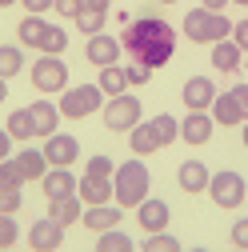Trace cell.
Masks as SVG:
<instances>
[{"mask_svg": "<svg viewBox=\"0 0 248 252\" xmlns=\"http://www.w3.org/2000/svg\"><path fill=\"white\" fill-rule=\"evenodd\" d=\"M124 52L132 56V64L140 68H164L172 52H176V28L160 16H140V20H128L124 24V36H120Z\"/></svg>", "mask_w": 248, "mask_h": 252, "instance_id": "1", "label": "cell"}, {"mask_svg": "<svg viewBox=\"0 0 248 252\" xmlns=\"http://www.w3.org/2000/svg\"><path fill=\"white\" fill-rule=\"evenodd\" d=\"M148 188H152V172L144 168V156H132V160L116 164V172H112V200L120 208H136L148 196Z\"/></svg>", "mask_w": 248, "mask_h": 252, "instance_id": "2", "label": "cell"}, {"mask_svg": "<svg viewBox=\"0 0 248 252\" xmlns=\"http://www.w3.org/2000/svg\"><path fill=\"white\" fill-rule=\"evenodd\" d=\"M232 36V20L224 12H212V8H192L184 12V40L192 44H216V40H228Z\"/></svg>", "mask_w": 248, "mask_h": 252, "instance_id": "3", "label": "cell"}, {"mask_svg": "<svg viewBox=\"0 0 248 252\" xmlns=\"http://www.w3.org/2000/svg\"><path fill=\"white\" fill-rule=\"evenodd\" d=\"M104 92H100V84H68L64 92H60V116L64 120H84V116H92V112H100L104 108Z\"/></svg>", "mask_w": 248, "mask_h": 252, "instance_id": "4", "label": "cell"}, {"mask_svg": "<svg viewBox=\"0 0 248 252\" xmlns=\"http://www.w3.org/2000/svg\"><path fill=\"white\" fill-rule=\"evenodd\" d=\"M140 116H144V104H140V96H132V92L108 96L104 108H100V120H104L108 132H132L140 124Z\"/></svg>", "mask_w": 248, "mask_h": 252, "instance_id": "5", "label": "cell"}, {"mask_svg": "<svg viewBox=\"0 0 248 252\" xmlns=\"http://www.w3.org/2000/svg\"><path fill=\"white\" fill-rule=\"evenodd\" d=\"M208 196H212V204H216V208H240V204H244V196H248V184H244V176H240V172L220 168V172L208 180Z\"/></svg>", "mask_w": 248, "mask_h": 252, "instance_id": "6", "label": "cell"}, {"mask_svg": "<svg viewBox=\"0 0 248 252\" xmlns=\"http://www.w3.org/2000/svg\"><path fill=\"white\" fill-rule=\"evenodd\" d=\"M32 88L36 92H64L68 88V64L60 56H40L32 64Z\"/></svg>", "mask_w": 248, "mask_h": 252, "instance_id": "7", "label": "cell"}, {"mask_svg": "<svg viewBox=\"0 0 248 252\" xmlns=\"http://www.w3.org/2000/svg\"><path fill=\"white\" fill-rule=\"evenodd\" d=\"M40 152H44V160L52 168H72L80 160V140L68 136V132H52V136H44V148Z\"/></svg>", "mask_w": 248, "mask_h": 252, "instance_id": "8", "label": "cell"}, {"mask_svg": "<svg viewBox=\"0 0 248 252\" xmlns=\"http://www.w3.org/2000/svg\"><path fill=\"white\" fill-rule=\"evenodd\" d=\"M180 100L188 104V112H208L212 108V100H216V80L212 76H188L184 80V88H180Z\"/></svg>", "mask_w": 248, "mask_h": 252, "instance_id": "9", "label": "cell"}, {"mask_svg": "<svg viewBox=\"0 0 248 252\" xmlns=\"http://www.w3.org/2000/svg\"><path fill=\"white\" fill-rule=\"evenodd\" d=\"M60 244H64V224H56L52 216L36 220V224L28 228V248L32 252H56Z\"/></svg>", "mask_w": 248, "mask_h": 252, "instance_id": "10", "label": "cell"}, {"mask_svg": "<svg viewBox=\"0 0 248 252\" xmlns=\"http://www.w3.org/2000/svg\"><path fill=\"white\" fill-rule=\"evenodd\" d=\"M120 40L116 36H104V32H96V36H88V44H84V60L88 64H96V68H108V64H116L120 60Z\"/></svg>", "mask_w": 248, "mask_h": 252, "instance_id": "11", "label": "cell"}, {"mask_svg": "<svg viewBox=\"0 0 248 252\" xmlns=\"http://www.w3.org/2000/svg\"><path fill=\"white\" fill-rule=\"evenodd\" d=\"M168 220H172V208L164 204V200H140L136 204V224L144 228V232H168Z\"/></svg>", "mask_w": 248, "mask_h": 252, "instance_id": "12", "label": "cell"}, {"mask_svg": "<svg viewBox=\"0 0 248 252\" xmlns=\"http://www.w3.org/2000/svg\"><path fill=\"white\" fill-rule=\"evenodd\" d=\"M120 220H124L120 204H88V212L80 216V224L88 232H108V228H120Z\"/></svg>", "mask_w": 248, "mask_h": 252, "instance_id": "13", "label": "cell"}, {"mask_svg": "<svg viewBox=\"0 0 248 252\" xmlns=\"http://www.w3.org/2000/svg\"><path fill=\"white\" fill-rule=\"evenodd\" d=\"M212 132H216V120H212V112H188L180 120V136H184V144H208L212 140Z\"/></svg>", "mask_w": 248, "mask_h": 252, "instance_id": "14", "label": "cell"}, {"mask_svg": "<svg viewBox=\"0 0 248 252\" xmlns=\"http://www.w3.org/2000/svg\"><path fill=\"white\" fill-rule=\"evenodd\" d=\"M208 180H212V172H208L204 160H184V164H176V184L184 188V192H208Z\"/></svg>", "mask_w": 248, "mask_h": 252, "instance_id": "15", "label": "cell"}, {"mask_svg": "<svg viewBox=\"0 0 248 252\" xmlns=\"http://www.w3.org/2000/svg\"><path fill=\"white\" fill-rule=\"evenodd\" d=\"M208 112H212V120H216V124H224V128H240V124L248 120V116H244V108L236 104L232 92H216V100H212V108H208Z\"/></svg>", "mask_w": 248, "mask_h": 252, "instance_id": "16", "label": "cell"}, {"mask_svg": "<svg viewBox=\"0 0 248 252\" xmlns=\"http://www.w3.org/2000/svg\"><path fill=\"white\" fill-rule=\"evenodd\" d=\"M12 164H16V172H20V184H28V180H36V184H40V176L52 168V164L44 160V152H40V148H24V152H16V156H12Z\"/></svg>", "mask_w": 248, "mask_h": 252, "instance_id": "17", "label": "cell"}, {"mask_svg": "<svg viewBox=\"0 0 248 252\" xmlns=\"http://www.w3.org/2000/svg\"><path fill=\"white\" fill-rule=\"evenodd\" d=\"M40 188H44V200H56V196H76V176L68 168H48L40 176Z\"/></svg>", "mask_w": 248, "mask_h": 252, "instance_id": "18", "label": "cell"}, {"mask_svg": "<svg viewBox=\"0 0 248 252\" xmlns=\"http://www.w3.org/2000/svg\"><path fill=\"white\" fill-rule=\"evenodd\" d=\"M28 112H32V124H36V136H52V132H60V108L56 104H48V100H32L28 104Z\"/></svg>", "mask_w": 248, "mask_h": 252, "instance_id": "19", "label": "cell"}, {"mask_svg": "<svg viewBox=\"0 0 248 252\" xmlns=\"http://www.w3.org/2000/svg\"><path fill=\"white\" fill-rule=\"evenodd\" d=\"M240 60H244V52H240V44L232 36L212 44V68L216 72H240Z\"/></svg>", "mask_w": 248, "mask_h": 252, "instance_id": "20", "label": "cell"}, {"mask_svg": "<svg viewBox=\"0 0 248 252\" xmlns=\"http://www.w3.org/2000/svg\"><path fill=\"white\" fill-rule=\"evenodd\" d=\"M76 196L84 204H112V180L84 176V180H76Z\"/></svg>", "mask_w": 248, "mask_h": 252, "instance_id": "21", "label": "cell"}, {"mask_svg": "<svg viewBox=\"0 0 248 252\" xmlns=\"http://www.w3.org/2000/svg\"><path fill=\"white\" fill-rule=\"evenodd\" d=\"M48 216L56 220V224H76V220L84 216V200L80 196H56V200H48Z\"/></svg>", "mask_w": 248, "mask_h": 252, "instance_id": "22", "label": "cell"}, {"mask_svg": "<svg viewBox=\"0 0 248 252\" xmlns=\"http://www.w3.org/2000/svg\"><path fill=\"white\" fill-rule=\"evenodd\" d=\"M104 20H108V8H104V4H88V0H84V8L76 12V28H80L84 36L104 32Z\"/></svg>", "mask_w": 248, "mask_h": 252, "instance_id": "23", "label": "cell"}, {"mask_svg": "<svg viewBox=\"0 0 248 252\" xmlns=\"http://www.w3.org/2000/svg\"><path fill=\"white\" fill-rule=\"evenodd\" d=\"M128 148H132V156L160 152V140H156V132H152V120H140L136 128H132V136H128Z\"/></svg>", "mask_w": 248, "mask_h": 252, "instance_id": "24", "label": "cell"}, {"mask_svg": "<svg viewBox=\"0 0 248 252\" xmlns=\"http://www.w3.org/2000/svg\"><path fill=\"white\" fill-rule=\"evenodd\" d=\"M4 128H8V136L20 140V144L36 136V124H32V112H28V108H12L8 120H4Z\"/></svg>", "mask_w": 248, "mask_h": 252, "instance_id": "25", "label": "cell"}, {"mask_svg": "<svg viewBox=\"0 0 248 252\" xmlns=\"http://www.w3.org/2000/svg\"><path fill=\"white\" fill-rule=\"evenodd\" d=\"M44 32H48V20H44V16H32V12H28V16L16 24V36L24 40V48H40Z\"/></svg>", "mask_w": 248, "mask_h": 252, "instance_id": "26", "label": "cell"}, {"mask_svg": "<svg viewBox=\"0 0 248 252\" xmlns=\"http://www.w3.org/2000/svg\"><path fill=\"white\" fill-rule=\"evenodd\" d=\"M100 92L104 96H120V92H128L132 84H128V72H124L120 64H108V68H100Z\"/></svg>", "mask_w": 248, "mask_h": 252, "instance_id": "27", "label": "cell"}, {"mask_svg": "<svg viewBox=\"0 0 248 252\" xmlns=\"http://www.w3.org/2000/svg\"><path fill=\"white\" fill-rule=\"evenodd\" d=\"M152 132H156L160 148H168V144L180 140V120H176L172 112H156V116H152Z\"/></svg>", "mask_w": 248, "mask_h": 252, "instance_id": "28", "label": "cell"}, {"mask_svg": "<svg viewBox=\"0 0 248 252\" xmlns=\"http://www.w3.org/2000/svg\"><path fill=\"white\" fill-rule=\"evenodd\" d=\"M24 72V52L16 44H0V80H12Z\"/></svg>", "mask_w": 248, "mask_h": 252, "instance_id": "29", "label": "cell"}, {"mask_svg": "<svg viewBox=\"0 0 248 252\" xmlns=\"http://www.w3.org/2000/svg\"><path fill=\"white\" fill-rule=\"evenodd\" d=\"M96 252H136V244H132V236H128V232L108 228V232H100V240H96Z\"/></svg>", "mask_w": 248, "mask_h": 252, "instance_id": "30", "label": "cell"}, {"mask_svg": "<svg viewBox=\"0 0 248 252\" xmlns=\"http://www.w3.org/2000/svg\"><path fill=\"white\" fill-rule=\"evenodd\" d=\"M140 252H184L180 240L172 232H148V240L140 244Z\"/></svg>", "mask_w": 248, "mask_h": 252, "instance_id": "31", "label": "cell"}, {"mask_svg": "<svg viewBox=\"0 0 248 252\" xmlns=\"http://www.w3.org/2000/svg\"><path fill=\"white\" fill-rule=\"evenodd\" d=\"M64 48H68V32H64V28H56V24H48V32H44V40H40V52L60 56Z\"/></svg>", "mask_w": 248, "mask_h": 252, "instance_id": "32", "label": "cell"}, {"mask_svg": "<svg viewBox=\"0 0 248 252\" xmlns=\"http://www.w3.org/2000/svg\"><path fill=\"white\" fill-rule=\"evenodd\" d=\"M112 172H116V164H112V156H104V152H96V156H88V172H84V176H100V180H112Z\"/></svg>", "mask_w": 248, "mask_h": 252, "instance_id": "33", "label": "cell"}, {"mask_svg": "<svg viewBox=\"0 0 248 252\" xmlns=\"http://www.w3.org/2000/svg\"><path fill=\"white\" fill-rule=\"evenodd\" d=\"M16 240H20V228H16V220L0 212V248H12Z\"/></svg>", "mask_w": 248, "mask_h": 252, "instance_id": "34", "label": "cell"}, {"mask_svg": "<svg viewBox=\"0 0 248 252\" xmlns=\"http://www.w3.org/2000/svg\"><path fill=\"white\" fill-rule=\"evenodd\" d=\"M4 188H24L20 184V172L12 164V156H8V160H0V192H4Z\"/></svg>", "mask_w": 248, "mask_h": 252, "instance_id": "35", "label": "cell"}, {"mask_svg": "<svg viewBox=\"0 0 248 252\" xmlns=\"http://www.w3.org/2000/svg\"><path fill=\"white\" fill-rule=\"evenodd\" d=\"M20 204H24V192H20V188H4V192H0V212H4V216H12Z\"/></svg>", "mask_w": 248, "mask_h": 252, "instance_id": "36", "label": "cell"}, {"mask_svg": "<svg viewBox=\"0 0 248 252\" xmlns=\"http://www.w3.org/2000/svg\"><path fill=\"white\" fill-rule=\"evenodd\" d=\"M228 236H232V244H236V248H244V252H248V216H240V220H236Z\"/></svg>", "mask_w": 248, "mask_h": 252, "instance_id": "37", "label": "cell"}, {"mask_svg": "<svg viewBox=\"0 0 248 252\" xmlns=\"http://www.w3.org/2000/svg\"><path fill=\"white\" fill-rule=\"evenodd\" d=\"M52 8H56V16H68V20H76V12L84 8V0H56Z\"/></svg>", "mask_w": 248, "mask_h": 252, "instance_id": "38", "label": "cell"}, {"mask_svg": "<svg viewBox=\"0 0 248 252\" xmlns=\"http://www.w3.org/2000/svg\"><path fill=\"white\" fill-rule=\"evenodd\" d=\"M124 72H128V84H132V88H140V84H148V80H152V72H148V68H140V64H128Z\"/></svg>", "mask_w": 248, "mask_h": 252, "instance_id": "39", "label": "cell"}, {"mask_svg": "<svg viewBox=\"0 0 248 252\" xmlns=\"http://www.w3.org/2000/svg\"><path fill=\"white\" fill-rule=\"evenodd\" d=\"M232 40L240 44V52H248V20H236L232 24Z\"/></svg>", "mask_w": 248, "mask_h": 252, "instance_id": "40", "label": "cell"}, {"mask_svg": "<svg viewBox=\"0 0 248 252\" xmlns=\"http://www.w3.org/2000/svg\"><path fill=\"white\" fill-rule=\"evenodd\" d=\"M20 4H24L28 12H32V16H44V12H48V8L56 4V0H20Z\"/></svg>", "mask_w": 248, "mask_h": 252, "instance_id": "41", "label": "cell"}, {"mask_svg": "<svg viewBox=\"0 0 248 252\" xmlns=\"http://www.w3.org/2000/svg\"><path fill=\"white\" fill-rule=\"evenodd\" d=\"M228 92L236 96V104H240V108H244V116H248V84H232Z\"/></svg>", "mask_w": 248, "mask_h": 252, "instance_id": "42", "label": "cell"}, {"mask_svg": "<svg viewBox=\"0 0 248 252\" xmlns=\"http://www.w3.org/2000/svg\"><path fill=\"white\" fill-rule=\"evenodd\" d=\"M12 136H8V128H0V160H8V156H12Z\"/></svg>", "mask_w": 248, "mask_h": 252, "instance_id": "43", "label": "cell"}, {"mask_svg": "<svg viewBox=\"0 0 248 252\" xmlns=\"http://www.w3.org/2000/svg\"><path fill=\"white\" fill-rule=\"evenodd\" d=\"M200 4H204V8H212V12H220V8H228V4H232V0H200Z\"/></svg>", "mask_w": 248, "mask_h": 252, "instance_id": "44", "label": "cell"}, {"mask_svg": "<svg viewBox=\"0 0 248 252\" xmlns=\"http://www.w3.org/2000/svg\"><path fill=\"white\" fill-rule=\"evenodd\" d=\"M8 100V80H0V104Z\"/></svg>", "mask_w": 248, "mask_h": 252, "instance_id": "45", "label": "cell"}, {"mask_svg": "<svg viewBox=\"0 0 248 252\" xmlns=\"http://www.w3.org/2000/svg\"><path fill=\"white\" fill-rule=\"evenodd\" d=\"M240 132H244V136H240V140H244V148H248V120H244V124H240Z\"/></svg>", "mask_w": 248, "mask_h": 252, "instance_id": "46", "label": "cell"}, {"mask_svg": "<svg viewBox=\"0 0 248 252\" xmlns=\"http://www.w3.org/2000/svg\"><path fill=\"white\" fill-rule=\"evenodd\" d=\"M88 4H104V8H108V4H112V0H88Z\"/></svg>", "mask_w": 248, "mask_h": 252, "instance_id": "47", "label": "cell"}, {"mask_svg": "<svg viewBox=\"0 0 248 252\" xmlns=\"http://www.w3.org/2000/svg\"><path fill=\"white\" fill-rule=\"evenodd\" d=\"M12 4H16V0H0V8H12Z\"/></svg>", "mask_w": 248, "mask_h": 252, "instance_id": "48", "label": "cell"}, {"mask_svg": "<svg viewBox=\"0 0 248 252\" xmlns=\"http://www.w3.org/2000/svg\"><path fill=\"white\" fill-rule=\"evenodd\" d=\"M232 4H240V8H248V0H232Z\"/></svg>", "mask_w": 248, "mask_h": 252, "instance_id": "49", "label": "cell"}, {"mask_svg": "<svg viewBox=\"0 0 248 252\" xmlns=\"http://www.w3.org/2000/svg\"><path fill=\"white\" fill-rule=\"evenodd\" d=\"M160 4H180V0H160Z\"/></svg>", "mask_w": 248, "mask_h": 252, "instance_id": "50", "label": "cell"}, {"mask_svg": "<svg viewBox=\"0 0 248 252\" xmlns=\"http://www.w3.org/2000/svg\"><path fill=\"white\" fill-rule=\"evenodd\" d=\"M188 252H208V248H188Z\"/></svg>", "mask_w": 248, "mask_h": 252, "instance_id": "51", "label": "cell"}, {"mask_svg": "<svg viewBox=\"0 0 248 252\" xmlns=\"http://www.w3.org/2000/svg\"><path fill=\"white\" fill-rule=\"evenodd\" d=\"M0 252H8V248H0Z\"/></svg>", "mask_w": 248, "mask_h": 252, "instance_id": "52", "label": "cell"}, {"mask_svg": "<svg viewBox=\"0 0 248 252\" xmlns=\"http://www.w3.org/2000/svg\"><path fill=\"white\" fill-rule=\"evenodd\" d=\"M244 204H248V196H244Z\"/></svg>", "mask_w": 248, "mask_h": 252, "instance_id": "53", "label": "cell"}, {"mask_svg": "<svg viewBox=\"0 0 248 252\" xmlns=\"http://www.w3.org/2000/svg\"><path fill=\"white\" fill-rule=\"evenodd\" d=\"M236 252H244V248H236Z\"/></svg>", "mask_w": 248, "mask_h": 252, "instance_id": "54", "label": "cell"}]
</instances>
